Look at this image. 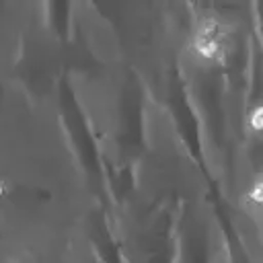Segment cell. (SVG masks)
I'll return each mask as SVG.
<instances>
[{
	"instance_id": "1",
	"label": "cell",
	"mask_w": 263,
	"mask_h": 263,
	"mask_svg": "<svg viewBox=\"0 0 263 263\" xmlns=\"http://www.w3.org/2000/svg\"><path fill=\"white\" fill-rule=\"evenodd\" d=\"M189 51L195 58V62H199L203 66H212V64L222 62L226 51H228L226 29L218 21H212V18L201 21L191 35Z\"/></svg>"
}]
</instances>
